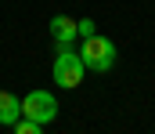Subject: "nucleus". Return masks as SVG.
I'll return each instance as SVG.
<instances>
[{
    "label": "nucleus",
    "mask_w": 155,
    "mask_h": 134,
    "mask_svg": "<svg viewBox=\"0 0 155 134\" xmlns=\"http://www.w3.org/2000/svg\"><path fill=\"white\" fill-rule=\"evenodd\" d=\"M79 58H83V65H87L90 73H108V69L116 65V44H112L108 36H101V33L83 36V40H79Z\"/></svg>",
    "instance_id": "1"
},
{
    "label": "nucleus",
    "mask_w": 155,
    "mask_h": 134,
    "mask_svg": "<svg viewBox=\"0 0 155 134\" xmlns=\"http://www.w3.org/2000/svg\"><path fill=\"white\" fill-rule=\"evenodd\" d=\"M51 76H54V84L61 91H72L83 84V76H87V65H83V58H79V51H58V58H54V69H51Z\"/></svg>",
    "instance_id": "2"
},
{
    "label": "nucleus",
    "mask_w": 155,
    "mask_h": 134,
    "mask_svg": "<svg viewBox=\"0 0 155 134\" xmlns=\"http://www.w3.org/2000/svg\"><path fill=\"white\" fill-rule=\"evenodd\" d=\"M22 116L33 120V123H40V127H47V123L58 116V98H54L51 91H29V94L22 98Z\"/></svg>",
    "instance_id": "3"
},
{
    "label": "nucleus",
    "mask_w": 155,
    "mask_h": 134,
    "mask_svg": "<svg viewBox=\"0 0 155 134\" xmlns=\"http://www.w3.org/2000/svg\"><path fill=\"white\" fill-rule=\"evenodd\" d=\"M51 36H54V47H58V51H69V47L79 40L76 18H69V15H54V18H51Z\"/></svg>",
    "instance_id": "4"
},
{
    "label": "nucleus",
    "mask_w": 155,
    "mask_h": 134,
    "mask_svg": "<svg viewBox=\"0 0 155 134\" xmlns=\"http://www.w3.org/2000/svg\"><path fill=\"white\" fill-rule=\"evenodd\" d=\"M18 120H22V98L11 94V91H0V123L11 127V123H18Z\"/></svg>",
    "instance_id": "5"
},
{
    "label": "nucleus",
    "mask_w": 155,
    "mask_h": 134,
    "mask_svg": "<svg viewBox=\"0 0 155 134\" xmlns=\"http://www.w3.org/2000/svg\"><path fill=\"white\" fill-rule=\"evenodd\" d=\"M11 134H43V127L40 123H33V120H18V123H11Z\"/></svg>",
    "instance_id": "6"
},
{
    "label": "nucleus",
    "mask_w": 155,
    "mask_h": 134,
    "mask_svg": "<svg viewBox=\"0 0 155 134\" xmlns=\"http://www.w3.org/2000/svg\"><path fill=\"white\" fill-rule=\"evenodd\" d=\"M76 29H79V40H83V36H94V33H97L90 18H79V22H76Z\"/></svg>",
    "instance_id": "7"
}]
</instances>
